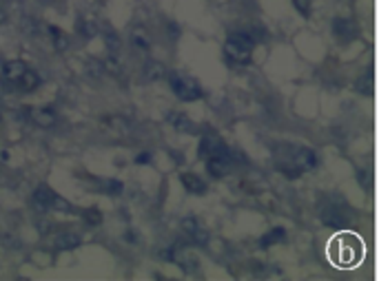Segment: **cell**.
I'll use <instances>...</instances> for the list:
<instances>
[{"instance_id":"obj_1","label":"cell","mask_w":379,"mask_h":281,"mask_svg":"<svg viewBox=\"0 0 379 281\" xmlns=\"http://www.w3.org/2000/svg\"><path fill=\"white\" fill-rule=\"evenodd\" d=\"M171 89L180 100L191 102V100L202 98V89L198 87V82L191 78H182V76H171Z\"/></svg>"},{"instance_id":"obj_7","label":"cell","mask_w":379,"mask_h":281,"mask_svg":"<svg viewBox=\"0 0 379 281\" xmlns=\"http://www.w3.org/2000/svg\"><path fill=\"white\" fill-rule=\"evenodd\" d=\"M142 76H144V80L155 82V80H160V78L166 76V66L160 62V60H149L142 69Z\"/></svg>"},{"instance_id":"obj_6","label":"cell","mask_w":379,"mask_h":281,"mask_svg":"<svg viewBox=\"0 0 379 281\" xmlns=\"http://www.w3.org/2000/svg\"><path fill=\"white\" fill-rule=\"evenodd\" d=\"M40 76H38V71H33V69H27L25 73H22V78L16 84H18V89L22 93H31V91H36L38 87H40Z\"/></svg>"},{"instance_id":"obj_24","label":"cell","mask_w":379,"mask_h":281,"mask_svg":"<svg viewBox=\"0 0 379 281\" xmlns=\"http://www.w3.org/2000/svg\"><path fill=\"white\" fill-rule=\"evenodd\" d=\"M0 122H3V113H0Z\"/></svg>"},{"instance_id":"obj_18","label":"cell","mask_w":379,"mask_h":281,"mask_svg":"<svg viewBox=\"0 0 379 281\" xmlns=\"http://www.w3.org/2000/svg\"><path fill=\"white\" fill-rule=\"evenodd\" d=\"M104 42H107V47L111 49V51H118V47H120V38L115 36V33H107V36H104Z\"/></svg>"},{"instance_id":"obj_14","label":"cell","mask_w":379,"mask_h":281,"mask_svg":"<svg viewBox=\"0 0 379 281\" xmlns=\"http://www.w3.org/2000/svg\"><path fill=\"white\" fill-rule=\"evenodd\" d=\"M87 73H89L91 78H102V76H104V64H102V60L89 58V60H87Z\"/></svg>"},{"instance_id":"obj_4","label":"cell","mask_w":379,"mask_h":281,"mask_svg":"<svg viewBox=\"0 0 379 281\" xmlns=\"http://www.w3.org/2000/svg\"><path fill=\"white\" fill-rule=\"evenodd\" d=\"M27 71V64L22 62V60H7V62L3 64V78L7 82H18L22 78V73Z\"/></svg>"},{"instance_id":"obj_9","label":"cell","mask_w":379,"mask_h":281,"mask_svg":"<svg viewBox=\"0 0 379 281\" xmlns=\"http://www.w3.org/2000/svg\"><path fill=\"white\" fill-rule=\"evenodd\" d=\"M180 179H182V184H184V188L188 190V193H193V195H202L206 190V184L198 175H193V173H182Z\"/></svg>"},{"instance_id":"obj_8","label":"cell","mask_w":379,"mask_h":281,"mask_svg":"<svg viewBox=\"0 0 379 281\" xmlns=\"http://www.w3.org/2000/svg\"><path fill=\"white\" fill-rule=\"evenodd\" d=\"M47 31H49V36H51V44H53V49L55 51H67V47H69V36L60 29V27H47Z\"/></svg>"},{"instance_id":"obj_20","label":"cell","mask_w":379,"mask_h":281,"mask_svg":"<svg viewBox=\"0 0 379 281\" xmlns=\"http://www.w3.org/2000/svg\"><path fill=\"white\" fill-rule=\"evenodd\" d=\"M151 162V153H140L136 155V164H149Z\"/></svg>"},{"instance_id":"obj_12","label":"cell","mask_w":379,"mask_h":281,"mask_svg":"<svg viewBox=\"0 0 379 281\" xmlns=\"http://www.w3.org/2000/svg\"><path fill=\"white\" fill-rule=\"evenodd\" d=\"M102 64H104V73H109V76L120 78L124 73V64H122V60L115 53L107 55V60H102Z\"/></svg>"},{"instance_id":"obj_17","label":"cell","mask_w":379,"mask_h":281,"mask_svg":"<svg viewBox=\"0 0 379 281\" xmlns=\"http://www.w3.org/2000/svg\"><path fill=\"white\" fill-rule=\"evenodd\" d=\"M85 222L89 226H98V224L102 222V215H100L98 208H89V210H85Z\"/></svg>"},{"instance_id":"obj_15","label":"cell","mask_w":379,"mask_h":281,"mask_svg":"<svg viewBox=\"0 0 379 281\" xmlns=\"http://www.w3.org/2000/svg\"><path fill=\"white\" fill-rule=\"evenodd\" d=\"M78 33H80L82 38H93L96 36V25L89 22L87 18H80L78 20Z\"/></svg>"},{"instance_id":"obj_23","label":"cell","mask_w":379,"mask_h":281,"mask_svg":"<svg viewBox=\"0 0 379 281\" xmlns=\"http://www.w3.org/2000/svg\"><path fill=\"white\" fill-rule=\"evenodd\" d=\"M40 3H42V5H47V3H49V0H40Z\"/></svg>"},{"instance_id":"obj_13","label":"cell","mask_w":379,"mask_h":281,"mask_svg":"<svg viewBox=\"0 0 379 281\" xmlns=\"http://www.w3.org/2000/svg\"><path fill=\"white\" fill-rule=\"evenodd\" d=\"M169 122L171 126L177 128V131H191V122H188V117L184 113H169Z\"/></svg>"},{"instance_id":"obj_22","label":"cell","mask_w":379,"mask_h":281,"mask_svg":"<svg viewBox=\"0 0 379 281\" xmlns=\"http://www.w3.org/2000/svg\"><path fill=\"white\" fill-rule=\"evenodd\" d=\"M5 22H7V14H5V11L0 9V25H5Z\"/></svg>"},{"instance_id":"obj_10","label":"cell","mask_w":379,"mask_h":281,"mask_svg":"<svg viewBox=\"0 0 379 281\" xmlns=\"http://www.w3.org/2000/svg\"><path fill=\"white\" fill-rule=\"evenodd\" d=\"M55 248L58 250H74L80 246V237H78L76 233H62V235H58L55 237Z\"/></svg>"},{"instance_id":"obj_3","label":"cell","mask_w":379,"mask_h":281,"mask_svg":"<svg viewBox=\"0 0 379 281\" xmlns=\"http://www.w3.org/2000/svg\"><path fill=\"white\" fill-rule=\"evenodd\" d=\"M33 201H36V206H40V208H53V206L60 201V197L49 186L40 184V186L33 190Z\"/></svg>"},{"instance_id":"obj_21","label":"cell","mask_w":379,"mask_h":281,"mask_svg":"<svg viewBox=\"0 0 379 281\" xmlns=\"http://www.w3.org/2000/svg\"><path fill=\"white\" fill-rule=\"evenodd\" d=\"M109 190H111V195H118L120 190H122V184L115 182V179H111V182H109Z\"/></svg>"},{"instance_id":"obj_16","label":"cell","mask_w":379,"mask_h":281,"mask_svg":"<svg viewBox=\"0 0 379 281\" xmlns=\"http://www.w3.org/2000/svg\"><path fill=\"white\" fill-rule=\"evenodd\" d=\"M22 29H25V33H29V36H36V33L40 31V22L36 18H25L22 20Z\"/></svg>"},{"instance_id":"obj_11","label":"cell","mask_w":379,"mask_h":281,"mask_svg":"<svg viewBox=\"0 0 379 281\" xmlns=\"http://www.w3.org/2000/svg\"><path fill=\"white\" fill-rule=\"evenodd\" d=\"M131 44H133L136 49H140V51H149V47H151V40H149L147 29H142V27H136V29L131 31Z\"/></svg>"},{"instance_id":"obj_2","label":"cell","mask_w":379,"mask_h":281,"mask_svg":"<svg viewBox=\"0 0 379 281\" xmlns=\"http://www.w3.org/2000/svg\"><path fill=\"white\" fill-rule=\"evenodd\" d=\"M29 120L40 128H51L55 120H58V115H55L51 106H38V109H29Z\"/></svg>"},{"instance_id":"obj_19","label":"cell","mask_w":379,"mask_h":281,"mask_svg":"<svg viewBox=\"0 0 379 281\" xmlns=\"http://www.w3.org/2000/svg\"><path fill=\"white\" fill-rule=\"evenodd\" d=\"M182 228H184L188 235H193L195 230H200V228H198V222H195L193 217H184V219H182Z\"/></svg>"},{"instance_id":"obj_5","label":"cell","mask_w":379,"mask_h":281,"mask_svg":"<svg viewBox=\"0 0 379 281\" xmlns=\"http://www.w3.org/2000/svg\"><path fill=\"white\" fill-rule=\"evenodd\" d=\"M100 122H102L109 131H115V133H129L131 131V122L127 120L124 115H104V117H100Z\"/></svg>"}]
</instances>
